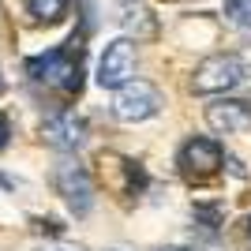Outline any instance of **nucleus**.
<instances>
[{
    "label": "nucleus",
    "mask_w": 251,
    "mask_h": 251,
    "mask_svg": "<svg viewBox=\"0 0 251 251\" xmlns=\"http://www.w3.org/2000/svg\"><path fill=\"white\" fill-rule=\"evenodd\" d=\"M244 75H248V68H244L240 56H225L221 52V56H206L195 68L191 86H195V94H225V90L244 83Z\"/></svg>",
    "instance_id": "f257e3e1"
},
{
    "label": "nucleus",
    "mask_w": 251,
    "mask_h": 251,
    "mask_svg": "<svg viewBox=\"0 0 251 251\" xmlns=\"http://www.w3.org/2000/svg\"><path fill=\"white\" fill-rule=\"evenodd\" d=\"M157 113H161V94L150 83H143V79H131L113 98V116L124 120V124H139V120H150Z\"/></svg>",
    "instance_id": "f03ea898"
},
{
    "label": "nucleus",
    "mask_w": 251,
    "mask_h": 251,
    "mask_svg": "<svg viewBox=\"0 0 251 251\" xmlns=\"http://www.w3.org/2000/svg\"><path fill=\"white\" fill-rule=\"evenodd\" d=\"M26 72L45 86H56V90H79V60H75L68 49H49L42 56L26 60Z\"/></svg>",
    "instance_id": "7ed1b4c3"
},
{
    "label": "nucleus",
    "mask_w": 251,
    "mask_h": 251,
    "mask_svg": "<svg viewBox=\"0 0 251 251\" xmlns=\"http://www.w3.org/2000/svg\"><path fill=\"white\" fill-rule=\"evenodd\" d=\"M135 79V42L131 38H116L105 45L101 64H98V83L109 90H120Z\"/></svg>",
    "instance_id": "20e7f679"
},
{
    "label": "nucleus",
    "mask_w": 251,
    "mask_h": 251,
    "mask_svg": "<svg viewBox=\"0 0 251 251\" xmlns=\"http://www.w3.org/2000/svg\"><path fill=\"white\" fill-rule=\"evenodd\" d=\"M56 188H60V195L68 199V206L75 210V214H86L90 210V202H94V184H90V176H86L83 165H75V161H64V165H56Z\"/></svg>",
    "instance_id": "39448f33"
},
{
    "label": "nucleus",
    "mask_w": 251,
    "mask_h": 251,
    "mask_svg": "<svg viewBox=\"0 0 251 251\" xmlns=\"http://www.w3.org/2000/svg\"><path fill=\"white\" fill-rule=\"evenodd\" d=\"M221 161H225V157H221V147L214 139H188V143L180 147V165H184V173H191V176L218 173Z\"/></svg>",
    "instance_id": "423d86ee"
},
{
    "label": "nucleus",
    "mask_w": 251,
    "mask_h": 251,
    "mask_svg": "<svg viewBox=\"0 0 251 251\" xmlns=\"http://www.w3.org/2000/svg\"><path fill=\"white\" fill-rule=\"evenodd\" d=\"M42 135L56 150H79L83 139H86V124H83V116H75V113H56V116L45 120Z\"/></svg>",
    "instance_id": "0eeeda50"
},
{
    "label": "nucleus",
    "mask_w": 251,
    "mask_h": 251,
    "mask_svg": "<svg viewBox=\"0 0 251 251\" xmlns=\"http://www.w3.org/2000/svg\"><path fill=\"white\" fill-rule=\"evenodd\" d=\"M206 124L214 127V131H225V135L248 131L251 127V105L236 101V98H221V101L206 105Z\"/></svg>",
    "instance_id": "6e6552de"
},
{
    "label": "nucleus",
    "mask_w": 251,
    "mask_h": 251,
    "mask_svg": "<svg viewBox=\"0 0 251 251\" xmlns=\"http://www.w3.org/2000/svg\"><path fill=\"white\" fill-rule=\"evenodd\" d=\"M120 26H124L127 34H135V38H150V34L157 30V23L150 19L147 4H139V0H124V4H120Z\"/></svg>",
    "instance_id": "1a4fd4ad"
},
{
    "label": "nucleus",
    "mask_w": 251,
    "mask_h": 251,
    "mask_svg": "<svg viewBox=\"0 0 251 251\" xmlns=\"http://www.w3.org/2000/svg\"><path fill=\"white\" fill-rule=\"evenodd\" d=\"M26 11L42 23H56L68 11V0H26Z\"/></svg>",
    "instance_id": "9d476101"
},
{
    "label": "nucleus",
    "mask_w": 251,
    "mask_h": 251,
    "mask_svg": "<svg viewBox=\"0 0 251 251\" xmlns=\"http://www.w3.org/2000/svg\"><path fill=\"white\" fill-rule=\"evenodd\" d=\"M229 19L240 30H251V0H229Z\"/></svg>",
    "instance_id": "9b49d317"
},
{
    "label": "nucleus",
    "mask_w": 251,
    "mask_h": 251,
    "mask_svg": "<svg viewBox=\"0 0 251 251\" xmlns=\"http://www.w3.org/2000/svg\"><path fill=\"white\" fill-rule=\"evenodd\" d=\"M8 147V124H4V120H0V150Z\"/></svg>",
    "instance_id": "f8f14e48"
},
{
    "label": "nucleus",
    "mask_w": 251,
    "mask_h": 251,
    "mask_svg": "<svg viewBox=\"0 0 251 251\" xmlns=\"http://www.w3.org/2000/svg\"><path fill=\"white\" fill-rule=\"evenodd\" d=\"M49 251H83V248H49Z\"/></svg>",
    "instance_id": "ddd939ff"
},
{
    "label": "nucleus",
    "mask_w": 251,
    "mask_h": 251,
    "mask_svg": "<svg viewBox=\"0 0 251 251\" xmlns=\"http://www.w3.org/2000/svg\"><path fill=\"white\" fill-rule=\"evenodd\" d=\"M161 251H188V248H161Z\"/></svg>",
    "instance_id": "4468645a"
},
{
    "label": "nucleus",
    "mask_w": 251,
    "mask_h": 251,
    "mask_svg": "<svg viewBox=\"0 0 251 251\" xmlns=\"http://www.w3.org/2000/svg\"><path fill=\"white\" fill-rule=\"evenodd\" d=\"M248 236H251V214H248Z\"/></svg>",
    "instance_id": "2eb2a0df"
}]
</instances>
